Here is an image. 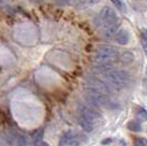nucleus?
<instances>
[{
	"label": "nucleus",
	"mask_w": 147,
	"mask_h": 146,
	"mask_svg": "<svg viewBox=\"0 0 147 146\" xmlns=\"http://www.w3.org/2000/svg\"><path fill=\"white\" fill-rule=\"evenodd\" d=\"M98 18H100V20H101L102 26H104V27H107V26H111V24L117 22L116 12H115L112 8L107 7V6H105V7L102 8V10L100 11Z\"/></svg>",
	"instance_id": "obj_4"
},
{
	"label": "nucleus",
	"mask_w": 147,
	"mask_h": 146,
	"mask_svg": "<svg viewBox=\"0 0 147 146\" xmlns=\"http://www.w3.org/2000/svg\"><path fill=\"white\" fill-rule=\"evenodd\" d=\"M72 144H76V137L74 135L72 131L65 132L61 139H60V144L59 146H65V145H72Z\"/></svg>",
	"instance_id": "obj_7"
},
{
	"label": "nucleus",
	"mask_w": 147,
	"mask_h": 146,
	"mask_svg": "<svg viewBox=\"0 0 147 146\" xmlns=\"http://www.w3.org/2000/svg\"><path fill=\"white\" fill-rule=\"evenodd\" d=\"M59 3H66V2H70V0H58Z\"/></svg>",
	"instance_id": "obj_23"
},
{
	"label": "nucleus",
	"mask_w": 147,
	"mask_h": 146,
	"mask_svg": "<svg viewBox=\"0 0 147 146\" xmlns=\"http://www.w3.org/2000/svg\"><path fill=\"white\" fill-rule=\"evenodd\" d=\"M118 23H113V24H111V26H107V27H104V30H103V38L104 39H106V40H110L112 38H114V36H116V33H117L118 31Z\"/></svg>",
	"instance_id": "obj_8"
},
{
	"label": "nucleus",
	"mask_w": 147,
	"mask_h": 146,
	"mask_svg": "<svg viewBox=\"0 0 147 146\" xmlns=\"http://www.w3.org/2000/svg\"><path fill=\"white\" fill-rule=\"evenodd\" d=\"M33 146H49V144L43 141H37V142H33Z\"/></svg>",
	"instance_id": "obj_19"
},
{
	"label": "nucleus",
	"mask_w": 147,
	"mask_h": 146,
	"mask_svg": "<svg viewBox=\"0 0 147 146\" xmlns=\"http://www.w3.org/2000/svg\"><path fill=\"white\" fill-rule=\"evenodd\" d=\"M86 82H88V88L96 89V90H98V91L105 93V94H109V93L112 92L111 85L106 84L104 81L100 80V79H96V78H88Z\"/></svg>",
	"instance_id": "obj_5"
},
{
	"label": "nucleus",
	"mask_w": 147,
	"mask_h": 146,
	"mask_svg": "<svg viewBox=\"0 0 147 146\" xmlns=\"http://www.w3.org/2000/svg\"><path fill=\"white\" fill-rule=\"evenodd\" d=\"M118 58L117 49L112 45H98L94 55L96 66H111Z\"/></svg>",
	"instance_id": "obj_1"
},
{
	"label": "nucleus",
	"mask_w": 147,
	"mask_h": 146,
	"mask_svg": "<svg viewBox=\"0 0 147 146\" xmlns=\"http://www.w3.org/2000/svg\"><path fill=\"white\" fill-rule=\"evenodd\" d=\"M140 33H142V36H143V40L147 41V30L143 29L142 31H140Z\"/></svg>",
	"instance_id": "obj_20"
},
{
	"label": "nucleus",
	"mask_w": 147,
	"mask_h": 146,
	"mask_svg": "<svg viewBox=\"0 0 147 146\" xmlns=\"http://www.w3.org/2000/svg\"><path fill=\"white\" fill-rule=\"evenodd\" d=\"M118 60L123 66H128L134 61V54L131 51H123L118 54Z\"/></svg>",
	"instance_id": "obj_9"
},
{
	"label": "nucleus",
	"mask_w": 147,
	"mask_h": 146,
	"mask_svg": "<svg viewBox=\"0 0 147 146\" xmlns=\"http://www.w3.org/2000/svg\"><path fill=\"white\" fill-rule=\"evenodd\" d=\"M137 118L140 120V122H144V121H147V111L144 109H140L138 110L137 114H136Z\"/></svg>",
	"instance_id": "obj_14"
},
{
	"label": "nucleus",
	"mask_w": 147,
	"mask_h": 146,
	"mask_svg": "<svg viewBox=\"0 0 147 146\" xmlns=\"http://www.w3.org/2000/svg\"><path fill=\"white\" fill-rule=\"evenodd\" d=\"M79 111H80V115H83L84 117L88 118L90 121H92L93 123L97 122V120L100 118V114L96 112L94 109H92L88 105L84 104H79Z\"/></svg>",
	"instance_id": "obj_6"
},
{
	"label": "nucleus",
	"mask_w": 147,
	"mask_h": 146,
	"mask_svg": "<svg viewBox=\"0 0 147 146\" xmlns=\"http://www.w3.org/2000/svg\"><path fill=\"white\" fill-rule=\"evenodd\" d=\"M115 41H116L118 44H122V45L128 43V41H129L128 32L124 29L119 30L117 33H116V36H115Z\"/></svg>",
	"instance_id": "obj_11"
},
{
	"label": "nucleus",
	"mask_w": 147,
	"mask_h": 146,
	"mask_svg": "<svg viewBox=\"0 0 147 146\" xmlns=\"http://www.w3.org/2000/svg\"><path fill=\"white\" fill-rule=\"evenodd\" d=\"M111 142H112V139H104L103 142H102V144H103V145H106V144H109V143H111Z\"/></svg>",
	"instance_id": "obj_22"
},
{
	"label": "nucleus",
	"mask_w": 147,
	"mask_h": 146,
	"mask_svg": "<svg viewBox=\"0 0 147 146\" xmlns=\"http://www.w3.org/2000/svg\"><path fill=\"white\" fill-rule=\"evenodd\" d=\"M105 79L110 83L111 87L116 89H123L129 82V75L124 70H110L109 72L104 73Z\"/></svg>",
	"instance_id": "obj_2"
},
{
	"label": "nucleus",
	"mask_w": 147,
	"mask_h": 146,
	"mask_svg": "<svg viewBox=\"0 0 147 146\" xmlns=\"http://www.w3.org/2000/svg\"><path fill=\"white\" fill-rule=\"evenodd\" d=\"M135 146H147V139L144 137H140V139H136L134 142Z\"/></svg>",
	"instance_id": "obj_17"
},
{
	"label": "nucleus",
	"mask_w": 147,
	"mask_h": 146,
	"mask_svg": "<svg viewBox=\"0 0 147 146\" xmlns=\"http://www.w3.org/2000/svg\"><path fill=\"white\" fill-rule=\"evenodd\" d=\"M142 44H143L144 51H145V53H146V55H147V41H145V40H143V42H142Z\"/></svg>",
	"instance_id": "obj_21"
},
{
	"label": "nucleus",
	"mask_w": 147,
	"mask_h": 146,
	"mask_svg": "<svg viewBox=\"0 0 147 146\" xmlns=\"http://www.w3.org/2000/svg\"><path fill=\"white\" fill-rule=\"evenodd\" d=\"M111 1H112V3L117 8V9H119V10H124V9H125V5L123 3L122 0H111Z\"/></svg>",
	"instance_id": "obj_16"
},
{
	"label": "nucleus",
	"mask_w": 147,
	"mask_h": 146,
	"mask_svg": "<svg viewBox=\"0 0 147 146\" xmlns=\"http://www.w3.org/2000/svg\"><path fill=\"white\" fill-rule=\"evenodd\" d=\"M101 0H84L83 2H82V6H84V7H86V6H93V5H96L97 2H100Z\"/></svg>",
	"instance_id": "obj_18"
},
{
	"label": "nucleus",
	"mask_w": 147,
	"mask_h": 146,
	"mask_svg": "<svg viewBox=\"0 0 147 146\" xmlns=\"http://www.w3.org/2000/svg\"><path fill=\"white\" fill-rule=\"evenodd\" d=\"M85 94H86V100H88V102L95 106H105L111 104L110 99L106 96V94L96 89H85Z\"/></svg>",
	"instance_id": "obj_3"
},
{
	"label": "nucleus",
	"mask_w": 147,
	"mask_h": 146,
	"mask_svg": "<svg viewBox=\"0 0 147 146\" xmlns=\"http://www.w3.org/2000/svg\"><path fill=\"white\" fill-rule=\"evenodd\" d=\"M16 146H28V139L24 135H19Z\"/></svg>",
	"instance_id": "obj_15"
},
{
	"label": "nucleus",
	"mask_w": 147,
	"mask_h": 146,
	"mask_svg": "<svg viewBox=\"0 0 147 146\" xmlns=\"http://www.w3.org/2000/svg\"><path fill=\"white\" fill-rule=\"evenodd\" d=\"M79 124H80V126L82 127L83 131L91 132V131H93L95 123H93L92 121H90L88 118L84 117L83 115H80V116H79Z\"/></svg>",
	"instance_id": "obj_10"
},
{
	"label": "nucleus",
	"mask_w": 147,
	"mask_h": 146,
	"mask_svg": "<svg viewBox=\"0 0 147 146\" xmlns=\"http://www.w3.org/2000/svg\"><path fill=\"white\" fill-rule=\"evenodd\" d=\"M127 127H128V130H131L133 132H140L142 131V126H140V123H137V122H129L128 124H127Z\"/></svg>",
	"instance_id": "obj_12"
},
{
	"label": "nucleus",
	"mask_w": 147,
	"mask_h": 146,
	"mask_svg": "<svg viewBox=\"0 0 147 146\" xmlns=\"http://www.w3.org/2000/svg\"><path fill=\"white\" fill-rule=\"evenodd\" d=\"M43 135H44V131L42 128H39L37 131L33 133L32 137H33V142H37V141H42L43 139Z\"/></svg>",
	"instance_id": "obj_13"
}]
</instances>
